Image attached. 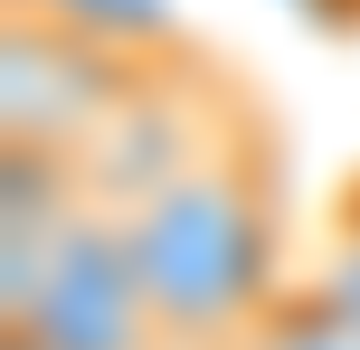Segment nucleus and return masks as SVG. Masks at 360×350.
Instances as JSON below:
<instances>
[{
    "mask_svg": "<svg viewBox=\"0 0 360 350\" xmlns=\"http://www.w3.org/2000/svg\"><path fill=\"white\" fill-rule=\"evenodd\" d=\"M152 67H133L124 38L76 29L67 10H29L19 0L10 29H0V133L10 142H57L86 152L95 133L124 114V95L143 86Z\"/></svg>",
    "mask_w": 360,
    "mask_h": 350,
    "instance_id": "obj_2",
    "label": "nucleus"
},
{
    "mask_svg": "<svg viewBox=\"0 0 360 350\" xmlns=\"http://www.w3.org/2000/svg\"><path fill=\"white\" fill-rule=\"evenodd\" d=\"M228 350H360V313H342L323 284H275V303Z\"/></svg>",
    "mask_w": 360,
    "mask_h": 350,
    "instance_id": "obj_4",
    "label": "nucleus"
},
{
    "mask_svg": "<svg viewBox=\"0 0 360 350\" xmlns=\"http://www.w3.org/2000/svg\"><path fill=\"white\" fill-rule=\"evenodd\" d=\"M323 294L342 303V313H360V218H351V237L332 246V265H323Z\"/></svg>",
    "mask_w": 360,
    "mask_h": 350,
    "instance_id": "obj_5",
    "label": "nucleus"
},
{
    "mask_svg": "<svg viewBox=\"0 0 360 350\" xmlns=\"http://www.w3.org/2000/svg\"><path fill=\"white\" fill-rule=\"evenodd\" d=\"M0 350H48V341H38V332H0Z\"/></svg>",
    "mask_w": 360,
    "mask_h": 350,
    "instance_id": "obj_6",
    "label": "nucleus"
},
{
    "mask_svg": "<svg viewBox=\"0 0 360 350\" xmlns=\"http://www.w3.org/2000/svg\"><path fill=\"white\" fill-rule=\"evenodd\" d=\"M124 237L171 341H237L275 303V170L247 105L124 208Z\"/></svg>",
    "mask_w": 360,
    "mask_h": 350,
    "instance_id": "obj_1",
    "label": "nucleus"
},
{
    "mask_svg": "<svg viewBox=\"0 0 360 350\" xmlns=\"http://www.w3.org/2000/svg\"><path fill=\"white\" fill-rule=\"evenodd\" d=\"M0 332H38L48 350H162L171 341L114 208H76L48 237L29 294L0 303Z\"/></svg>",
    "mask_w": 360,
    "mask_h": 350,
    "instance_id": "obj_3",
    "label": "nucleus"
}]
</instances>
